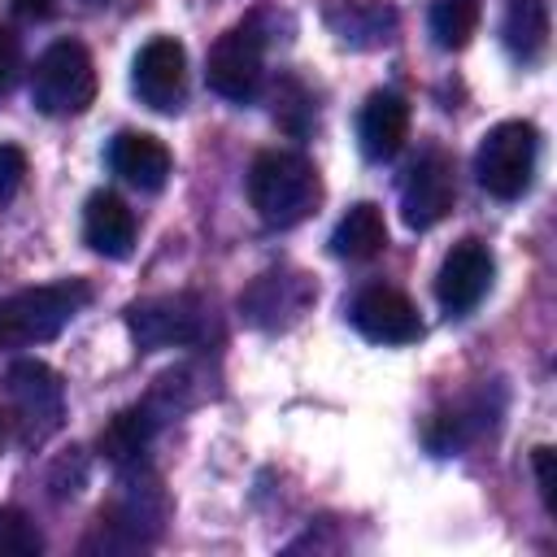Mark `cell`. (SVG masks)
I'll return each instance as SVG.
<instances>
[{
    "label": "cell",
    "instance_id": "cell-1",
    "mask_svg": "<svg viewBox=\"0 0 557 557\" xmlns=\"http://www.w3.org/2000/svg\"><path fill=\"white\" fill-rule=\"evenodd\" d=\"M318 200H322V183H318V170L309 157H300L292 148H265L252 157L248 205L257 209V218L265 226L287 231V226L305 222Z\"/></svg>",
    "mask_w": 557,
    "mask_h": 557
},
{
    "label": "cell",
    "instance_id": "cell-2",
    "mask_svg": "<svg viewBox=\"0 0 557 557\" xmlns=\"http://www.w3.org/2000/svg\"><path fill=\"white\" fill-rule=\"evenodd\" d=\"M87 300H91V287L83 278H61V283H44V287L4 296L0 300V348L57 339Z\"/></svg>",
    "mask_w": 557,
    "mask_h": 557
},
{
    "label": "cell",
    "instance_id": "cell-3",
    "mask_svg": "<svg viewBox=\"0 0 557 557\" xmlns=\"http://www.w3.org/2000/svg\"><path fill=\"white\" fill-rule=\"evenodd\" d=\"M165 513H170V500H165V492H161V483L152 474L126 479L122 492L113 496V505L100 509L96 535L83 540V553H91V548H100V553H135V548H148L161 535Z\"/></svg>",
    "mask_w": 557,
    "mask_h": 557
},
{
    "label": "cell",
    "instance_id": "cell-4",
    "mask_svg": "<svg viewBox=\"0 0 557 557\" xmlns=\"http://www.w3.org/2000/svg\"><path fill=\"white\" fill-rule=\"evenodd\" d=\"M30 100L48 117H74L96 100V61L78 39H57L30 70Z\"/></svg>",
    "mask_w": 557,
    "mask_h": 557
},
{
    "label": "cell",
    "instance_id": "cell-5",
    "mask_svg": "<svg viewBox=\"0 0 557 557\" xmlns=\"http://www.w3.org/2000/svg\"><path fill=\"white\" fill-rule=\"evenodd\" d=\"M4 400H9V418H13L22 444H44L52 431H61V418H65V383L39 357H22V361L9 366V374H4Z\"/></svg>",
    "mask_w": 557,
    "mask_h": 557
},
{
    "label": "cell",
    "instance_id": "cell-6",
    "mask_svg": "<svg viewBox=\"0 0 557 557\" xmlns=\"http://www.w3.org/2000/svg\"><path fill=\"white\" fill-rule=\"evenodd\" d=\"M535 157H540V135L531 122H496L479 152H474V174H479V187L496 200H518L527 187H531V174H535Z\"/></svg>",
    "mask_w": 557,
    "mask_h": 557
},
{
    "label": "cell",
    "instance_id": "cell-7",
    "mask_svg": "<svg viewBox=\"0 0 557 557\" xmlns=\"http://www.w3.org/2000/svg\"><path fill=\"white\" fill-rule=\"evenodd\" d=\"M126 326L135 348L157 352V348H187L205 339V305L191 292L174 296H148L126 309Z\"/></svg>",
    "mask_w": 557,
    "mask_h": 557
},
{
    "label": "cell",
    "instance_id": "cell-8",
    "mask_svg": "<svg viewBox=\"0 0 557 557\" xmlns=\"http://www.w3.org/2000/svg\"><path fill=\"white\" fill-rule=\"evenodd\" d=\"M261 61H265V35H261V17H244L239 26H231L226 35H218V44L209 48V65L205 78L218 96L226 100H248L261 87Z\"/></svg>",
    "mask_w": 557,
    "mask_h": 557
},
{
    "label": "cell",
    "instance_id": "cell-9",
    "mask_svg": "<svg viewBox=\"0 0 557 557\" xmlns=\"http://www.w3.org/2000/svg\"><path fill=\"white\" fill-rule=\"evenodd\" d=\"M131 87L135 96L157 109V113H174L187 96V52L178 39L170 35H157L139 48L135 57V70H131Z\"/></svg>",
    "mask_w": 557,
    "mask_h": 557
},
{
    "label": "cell",
    "instance_id": "cell-10",
    "mask_svg": "<svg viewBox=\"0 0 557 557\" xmlns=\"http://www.w3.org/2000/svg\"><path fill=\"white\" fill-rule=\"evenodd\" d=\"M453 200H457L453 161H448L444 152H422V157L409 165L405 183H400V218H405V226L431 231L435 222L448 218Z\"/></svg>",
    "mask_w": 557,
    "mask_h": 557
},
{
    "label": "cell",
    "instance_id": "cell-11",
    "mask_svg": "<svg viewBox=\"0 0 557 557\" xmlns=\"http://www.w3.org/2000/svg\"><path fill=\"white\" fill-rule=\"evenodd\" d=\"M492 274H496V261H492V252H487L483 239L453 244L444 252V261H440V274H435V296H440L444 313H453V318L470 313L487 296Z\"/></svg>",
    "mask_w": 557,
    "mask_h": 557
},
{
    "label": "cell",
    "instance_id": "cell-12",
    "mask_svg": "<svg viewBox=\"0 0 557 557\" xmlns=\"http://www.w3.org/2000/svg\"><path fill=\"white\" fill-rule=\"evenodd\" d=\"M313 296H318V287L305 274L270 270V274L252 278V287L239 296V313L261 331H283L313 305Z\"/></svg>",
    "mask_w": 557,
    "mask_h": 557
},
{
    "label": "cell",
    "instance_id": "cell-13",
    "mask_svg": "<svg viewBox=\"0 0 557 557\" xmlns=\"http://www.w3.org/2000/svg\"><path fill=\"white\" fill-rule=\"evenodd\" d=\"M352 326L374 344H413L422 335V318H418L413 300L383 283L366 287L352 300Z\"/></svg>",
    "mask_w": 557,
    "mask_h": 557
},
{
    "label": "cell",
    "instance_id": "cell-14",
    "mask_svg": "<svg viewBox=\"0 0 557 557\" xmlns=\"http://www.w3.org/2000/svg\"><path fill=\"white\" fill-rule=\"evenodd\" d=\"M326 26L344 48L374 52L387 48L400 30V13L392 0H331L326 4Z\"/></svg>",
    "mask_w": 557,
    "mask_h": 557
},
{
    "label": "cell",
    "instance_id": "cell-15",
    "mask_svg": "<svg viewBox=\"0 0 557 557\" xmlns=\"http://www.w3.org/2000/svg\"><path fill=\"white\" fill-rule=\"evenodd\" d=\"M357 139L370 161H392L409 139V100L400 91H374L361 104Z\"/></svg>",
    "mask_w": 557,
    "mask_h": 557
},
{
    "label": "cell",
    "instance_id": "cell-16",
    "mask_svg": "<svg viewBox=\"0 0 557 557\" xmlns=\"http://www.w3.org/2000/svg\"><path fill=\"white\" fill-rule=\"evenodd\" d=\"M109 165L117 178H126L139 191H161L170 178V148L148 131H122L109 144Z\"/></svg>",
    "mask_w": 557,
    "mask_h": 557
},
{
    "label": "cell",
    "instance_id": "cell-17",
    "mask_svg": "<svg viewBox=\"0 0 557 557\" xmlns=\"http://www.w3.org/2000/svg\"><path fill=\"white\" fill-rule=\"evenodd\" d=\"M83 239L100 252V257H131L135 248V213L126 209L122 196L113 191H96L87 196V209H83Z\"/></svg>",
    "mask_w": 557,
    "mask_h": 557
},
{
    "label": "cell",
    "instance_id": "cell-18",
    "mask_svg": "<svg viewBox=\"0 0 557 557\" xmlns=\"http://www.w3.org/2000/svg\"><path fill=\"white\" fill-rule=\"evenodd\" d=\"M157 409L144 400V405H131V409H122V413H113L109 422H104V431L96 435V448H100V457L109 461V466H117V470H131V466H139V457L148 453V444H152V435H157Z\"/></svg>",
    "mask_w": 557,
    "mask_h": 557
},
{
    "label": "cell",
    "instance_id": "cell-19",
    "mask_svg": "<svg viewBox=\"0 0 557 557\" xmlns=\"http://www.w3.org/2000/svg\"><path fill=\"white\" fill-rule=\"evenodd\" d=\"M383 248H387V222H383V209L370 200L352 205L331 231V252L344 261H370Z\"/></svg>",
    "mask_w": 557,
    "mask_h": 557
},
{
    "label": "cell",
    "instance_id": "cell-20",
    "mask_svg": "<svg viewBox=\"0 0 557 557\" xmlns=\"http://www.w3.org/2000/svg\"><path fill=\"white\" fill-rule=\"evenodd\" d=\"M500 35L518 61H535L548 48V0H505Z\"/></svg>",
    "mask_w": 557,
    "mask_h": 557
},
{
    "label": "cell",
    "instance_id": "cell-21",
    "mask_svg": "<svg viewBox=\"0 0 557 557\" xmlns=\"http://www.w3.org/2000/svg\"><path fill=\"white\" fill-rule=\"evenodd\" d=\"M479 0H435L431 4V35L444 52H461L479 30Z\"/></svg>",
    "mask_w": 557,
    "mask_h": 557
},
{
    "label": "cell",
    "instance_id": "cell-22",
    "mask_svg": "<svg viewBox=\"0 0 557 557\" xmlns=\"http://www.w3.org/2000/svg\"><path fill=\"white\" fill-rule=\"evenodd\" d=\"M0 553H44V535L39 527L17 509V505H0Z\"/></svg>",
    "mask_w": 557,
    "mask_h": 557
},
{
    "label": "cell",
    "instance_id": "cell-23",
    "mask_svg": "<svg viewBox=\"0 0 557 557\" xmlns=\"http://www.w3.org/2000/svg\"><path fill=\"white\" fill-rule=\"evenodd\" d=\"M22 178H26V152L13 144H0V209L17 196Z\"/></svg>",
    "mask_w": 557,
    "mask_h": 557
},
{
    "label": "cell",
    "instance_id": "cell-24",
    "mask_svg": "<svg viewBox=\"0 0 557 557\" xmlns=\"http://www.w3.org/2000/svg\"><path fill=\"white\" fill-rule=\"evenodd\" d=\"M17 74H22V39L9 26H0V91H9Z\"/></svg>",
    "mask_w": 557,
    "mask_h": 557
},
{
    "label": "cell",
    "instance_id": "cell-25",
    "mask_svg": "<svg viewBox=\"0 0 557 557\" xmlns=\"http://www.w3.org/2000/svg\"><path fill=\"white\" fill-rule=\"evenodd\" d=\"M531 466H535V483H540L544 509H548V513H557V474H553V448H535V453H531Z\"/></svg>",
    "mask_w": 557,
    "mask_h": 557
},
{
    "label": "cell",
    "instance_id": "cell-26",
    "mask_svg": "<svg viewBox=\"0 0 557 557\" xmlns=\"http://www.w3.org/2000/svg\"><path fill=\"white\" fill-rule=\"evenodd\" d=\"M9 4H13V13L26 17V22H44V17L52 13V0H9Z\"/></svg>",
    "mask_w": 557,
    "mask_h": 557
},
{
    "label": "cell",
    "instance_id": "cell-27",
    "mask_svg": "<svg viewBox=\"0 0 557 557\" xmlns=\"http://www.w3.org/2000/svg\"><path fill=\"white\" fill-rule=\"evenodd\" d=\"M96 4H100V0H96Z\"/></svg>",
    "mask_w": 557,
    "mask_h": 557
}]
</instances>
